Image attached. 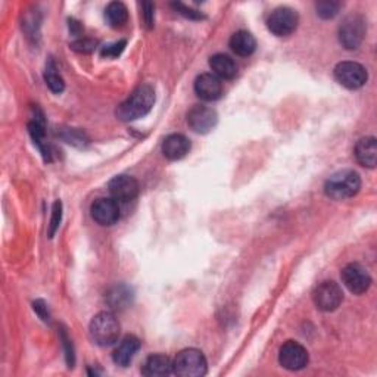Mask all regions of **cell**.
Segmentation results:
<instances>
[{
	"label": "cell",
	"mask_w": 377,
	"mask_h": 377,
	"mask_svg": "<svg viewBox=\"0 0 377 377\" xmlns=\"http://www.w3.org/2000/svg\"><path fill=\"white\" fill-rule=\"evenodd\" d=\"M155 104V90L149 84L139 86L135 92H133L126 101L117 108V117L130 123L139 118H143L151 113Z\"/></svg>",
	"instance_id": "cell-1"
},
{
	"label": "cell",
	"mask_w": 377,
	"mask_h": 377,
	"mask_svg": "<svg viewBox=\"0 0 377 377\" xmlns=\"http://www.w3.org/2000/svg\"><path fill=\"white\" fill-rule=\"evenodd\" d=\"M360 188V174L352 170H342L331 174L325 183V193L334 201H345V199L356 196Z\"/></svg>",
	"instance_id": "cell-2"
},
{
	"label": "cell",
	"mask_w": 377,
	"mask_h": 377,
	"mask_svg": "<svg viewBox=\"0 0 377 377\" xmlns=\"http://www.w3.org/2000/svg\"><path fill=\"white\" fill-rule=\"evenodd\" d=\"M121 326L118 318L109 311L96 314L88 326V334L92 340L99 347H110L119 338Z\"/></svg>",
	"instance_id": "cell-3"
},
{
	"label": "cell",
	"mask_w": 377,
	"mask_h": 377,
	"mask_svg": "<svg viewBox=\"0 0 377 377\" xmlns=\"http://www.w3.org/2000/svg\"><path fill=\"white\" fill-rule=\"evenodd\" d=\"M174 364V374L182 377H202L208 371L206 358L202 351L187 348L177 354Z\"/></svg>",
	"instance_id": "cell-4"
},
{
	"label": "cell",
	"mask_w": 377,
	"mask_h": 377,
	"mask_svg": "<svg viewBox=\"0 0 377 377\" xmlns=\"http://www.w3.org/2000/svg\"><path fill=\"white\" fill-rule=\"evenodd\" d=\"M299 15L296 10L287 6L274 9L267 19V27L277 37H287L298 28Z\"/></svg>",
	"instance_id": "cell-5"
},
{
	"label": "cell",
	"mask_w": 377,
	"mask_h": 377,
	"mask_svg": "<svg viewBox=\"0 0 377 377\" xmlns=\"http://www.w3.org/2000/svg\"><path fill=\"white\" fill-rule=\"evenodd\" d=\"M335 79L339 84L349 88V90H357V88H361L367 83L369 74L361 64L345 61L339 62L335 66Z\"/></svg>",
	"instance_id": "cell-6"
},
{
	"label": "cell",
	"mask_w": 377,
	"mask_h": 377,
	"mask_svg": "<svg viewBox=\"0 0 377 377\" xmlns=\"http://www.w3.org/2000/svg\"><path fill=\"white\" fill-rule=\"evenodd\" d=\"M365 37V22L360 15H349L339 27V41L348 50H357Z\"/></svg>",
	"instance_id": "cell-7"
},
{
	"label": "cell",
	"mask_w": 377,
	"mask_h": 377,
	"mask_svg": "<svg viewBox=\"0 0 377 377\" xmlns=\"http://www.w3.org/2000/svg\"><path fill=\"white\" fill-rule=\"evenodd\" d=\"M313 301L316 307L325 313H331L339 308L343 301V292L340 286L331 280L320 283L313 292Z\"/></svg>",
	"instance_id": "cell-8"
},
{
	"label": "cell",
	"mask_w": 377,
	"mask_h": 377,
	"mask_svg": "<svg viewBox=\"0 0 377 377\" xmlns=\"http://www.w3.org/2000/svg\"><path fill=\"white\" fill-rule=\"evenodd\" d=\"M308 361H309L308 351L299 342L287 340L280 348L279 362L286 370L291 371L302 370L308 365Z\"/></svg>",
	"instance_id": "cell-9"
},
{
	"label": "cell",
	"mask_w": 377,
	"mask_h": 377,
	"mask_svg": "<svg viewBox=\"0 0 377 377\" xmlns=\"http://www.w3.org/2000/svg\"><path fill=\"white\" fill-rule=\"evenodd\" d=\"M342 282L354 295H362L370 289L371 277L360 264H348L340 273Z\"/></svg>",
	"instance_id": "cell-10"
},
{
	"label": "cell",
	"mask_w": 377,
	"mask_h": 377,
	"mask_svg": "<svg viewBox=\"0 0 377 377\" xmlns=\"http://www.w3.org/2000/svg\"><path fill=\"white\" fill-rule=\"evenodd\" d=\"M218 115L213 108L205 105H195L187 113V124L195 133L206 135L217 126Z\"/></svg>",
	"instance_id": "cell-11"
},
{
	"label": "cell",
	"mask_w": 377,
	"mask_h": 377,
	"mask_svg": "<svg viewBox=\"0 0 377 377\" xmlns=\"http://www.w3.org/2000/svg\"><path fill=\"white\" fill-rule=\"evenodd\" d=\"M109 193L113 196V199H115L117 202H131L135 201L139 195V183L135 179V177L131 175H126L121 174L114 177L113 180L109 182L108 184Z\"/></svg>",
	"instance_id": "cell-12"
},
{
	"label": "cell",
	"mask_w": 377,
	"mask_h": 377,
	"mask_svg": "<svg viewBox=\"0 0 377 377\" xmlns=\"http://www.w3.org/2000/svg\"><path fill=\"white\" fill-rule=\"evenodd\" d=\"M90 214L99 226H113L119 218L118 202L113 197H99L92 204Z\"/></svg>",
	"instance_id": "cell-13"
},
{
	"label": "cell",
	"mask_w": 377,
	"mask_h": 377,
	"mask_svg": "<svg viewBox=\"0 0 377 377\" xmlns=\"http://www.w3.org/2000/svg\"><path fill=\"white\" fill-rule=\"evenodd\" d=\"M196 95L206 102L217 101L223 95V83L214 74H201L195 80Z\"/></svg>",
	"instance_id": "cell-14"
},
{
	"label": "cell",
	"mask_w": 377,
	"mask_h": 377,
	"mask_svg": "<svg viewBox=\"0 0 377 377\" xmlns=\"http://www.w3.org/2000/svg\"><path fill=\"white\" fill-rule=\"evenodd\" d=\"M188 151H191V140L183 135H170L162 143L164 157L170 161L184 158Z\"/></svg>",
	"instance_id": "cell-15"
},
{
	"label": "cell",
	"mask_w": 377,
	"mask_h": 377,
	"mask_svg": "<svg viewBox=\"0 0 377 377\" xmlns=\"http://www.w3.org/2000/svg\"><path fill=\"white\" fill-rule=\"evenodd\" d=\"M354 155L360 165L367 168H374L377 164V142L374 137H362L357 142Z\"/></svg>",
	"instance_id": "cell-16"
},
{
	"label": "cell",
	"mask_w": 377,
	"mask_h": 377,
	"mask_svg": "<svg viewBox=\"0 0 377 377\" xmlns=\"http://www.w3.org/2000/svg\"><path fill=\"white\" fill-rule=\"evenodd\" d=\"M142 374L148 377H162L174 374V364L167 356H161V354H155L151 356L145 365L142 369Z\"/></svg>",
	"instance_id": "cell-17"
},
{
	"label": "cell",
	"mask_w": 377,
	"mask_h": 377,
	"mask_svg": "<svg viewBox=\"0 0 377 377\" xmlns=\"http://www.w3.org/2000/svg\"><path fill=\"white\" fill-rule=\"evenodd\" d=\"M139 348H140V340L136 336L133 335L126 336L123 340H121V343L115 348L113 354L114 362L117 365H121V367H127V365L131 362V360L135 358Z\"/></svg>",
	"instance_id": "cell-18"
},
{
	"label": "cell",
	"mask_w": 377,
	"mask_h": 377,
	"mask_svg": "<svg viewBox=\"0 0 377 377\" xmlns=\"http://www.w3.org/2000/svg\"><path fill=\"white\" fill-rule=\"evenodd\" d=\"M209 66L214 71V75H217L220 80H231L238 74L236 62L224 53H217L214 57H211Z\"/></svg>",
	"instance_id": "cell-19"
},
{
	"label": "cell",
	"mask_w": 377,
	"mask_h": 377,
	"mask_svg": "<svg viewBox=\"0 0 377 377\" xmlns=\"http://www.w3.org/2000/svg\"><path fill=\"white\" fill-rule=\"evenodd\" d=\"M230 49L238 57H251L257 49V40L248 31H238L230 39Z\"/></svg>",
	"instance_id": "cell-20"
},
{
	"label": "cell",
	"mask_w": 377,
	"mask_h": 377,
	"mask_svg": "<svg viewBox=\"0 0 377 377\" xmlns=\"http://www.w3.org/2000/svg\"><path fill=\"white\" fill-rule=\"evenodd\" d=\"M105 18L113 28H123L128 21V9L121 2H110L105 9Z\"/></svg>",
	"instance_id": "cell-21"
},
{
	"label": "cell",
	"mask_w": 377,
	"mask_h": 377,
	"mask_svg": "<svg viewBox=\"0 0 377 377\" xmlns=\"http://www.w3.org/2000/svg\"><path fill=\"white\" fill-rule=\"evenodd\" d=\"M131 301V292L126 286H117L108 293V304L114 309H123Z\"/></svg>",
	"instance_id": "cell-22"
},
{
	"label": "cell",
	"mask_w": 377,
	"mask_h": 377,
	"mask_svg": "<svg viewBox=\"0 0 377 377\" xmlns=\"http://www.w3.org/2000/svg\"><path fill=\"white\" fill-rule=\"evenodd\" d=\"M28 131L30 135L32 137V140H35L36 145L40 148V151L43 152L44 157H46V160H49V149H48V143L44 142V130H43V124L40 123L39 119L36 121H31V123L28 124Z\"/></svg>",
	"instance_id": "cell-23"
},
{
	"label": "cell",
	"mask_w": 377,
	"mask_h": 377,
	"mask_svg": "<svg viewBox=\"0 0 377 377\" xmlns=\"http://www.w3.org/2000/svg\"><path fill=\"white\" fill-rule=\"evenodd\" d=\"M44 81H46L48 87L50 88L53 93L59 95V93L64 92V88H65L64 79L57 72V68H55L53 64L48 65L46 72H44Z\"/></svg>",
	"instance_id": "cell-24"
},
{
	"label": "cell",
	"mask_w": 377,
	"mask_h": 377,
	"mask_svg": "<svg viewBox=\"0 0 377 377\" xmlns=\"http://www.w3.org/2000/svg\"><path fill=\"white\" fill-rule=\"evenodd\" d=\"M317 15L323 19H331L339 14L340 3L339 2H331V0H326V2H318L316 5Z\"/></svg>",
	"instance_id": "cell-25"
},
{
	"label": "cell",
	"mask_w": 377,
	"mask_h": 377,
	"mask_svg": "<svg viewBox=\"0 0 377 377\" xmlns=\"http://www.w3.org/2000/svg\"><path fill=\"white\" fill-rule=\"evenodd\" d=\"M62 220V204L61 201H57L53 204V209H52V220H50V226H49V238H53L55 233L59 229Z\"/></svg>",
	"instance_id": "cell-26"
},
{
	"label": "cell",
	"mask_w": 377,
	"mask_h": 377,
	"mask_svg": "<svg viewBox=\"0 0 377 377\" xmlns=\"http://www.w3.org/2000/svg\"><path fill=\"white\" fill-rule=\"evenodd\" d=\"M126 40H119L117 43H113V44H108V46H104L102 48V52L101 55L104 58H118L121 53H123V50L126 49Z\"/></svg>",
	"instance_id": "cell-27"
},
{
	"label": "cell",
	"mask_w": 377,
	"mask_h": 377,
	"mask_svg": "<svg viewBox=\"0 0 377 377\" xmlns=\"http://www.w3.org/2000/svg\"><path fill=\"white\" fill-rule=\"evenodd\" d=\"M173 8L177 10V12H179L180 15L188 18V19H201L204 18V15L201 12H197V10H193L191 8H187L184 6L183 3H173Z\"/></svg>",
	"instance_id": "cell-28"
},
{
	"label": "cell",
	"mask_w": 377,
	"mask_h": 377,
	"mask_svg": "<svg viewBox=\"0 0 377 377\" xmlns=\"http://www.w3.org/2000/svg\"><path fill=\"white\" fill-rule=\"evenodd\" d=\"M95 46H96V41L88 40V39L77 40V41H74V43L71 44V48H72L74 50H77V52H84V53L92 52V50L95 49Z\"/></svg>",
	"instance_id": "cell-29"
},
{
	"label": "cell",
	"mask_w": 377,
	"mask_h": 377,
	"mask_svg": "<svg viewBox=\"0 0 377 377\" xmlns=\"http://www.w3.org/2000/svg\"><path fill=\"white\" fill-rule=\"evenodd\" d=\"M143 17H145V22L148 28H152L153 26V5L152 3H143Z\"/></svg>",
	"instance_id": "cell-30"
},
{
	"label": "cell",
	"mask_w": 377,
	"mask_h": 377,
	"mask_svg": "<svg viewBox=\"0 0 377 377\" xmlns=\"http://www.w3.org/2000/svg\"><path fill=\"white\" fill-rule=\"evenodd\" d=\"M35 311H37L39 316H40L44 321H48V320H49L48 308H46V305H44L43 301H36V302H35Z\"/></svg>",
	"instance_id": "cell-31"
}]
</instances>
